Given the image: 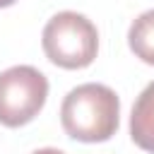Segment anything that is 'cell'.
<instances>
[{"mask_svg":"<svg viewBox=\"0 0 154 154\" xmlns=\"http://www.w3.org/2000/svg\"><path fill=\"white\" fill-rule=\"evenodd\" d=\"M31 154H65V152H60V149H55V147H43V149H36V152H31Z\"/></svg>","mask_w":154,"mask_h":154,"instance_id":"obj_6","label":"cell"},{"mask_svg":"<svg viewBox=\"0 0 154 154\" xmlns=\"http://www.w3.org/2000/svg\"><path fill=\"white\" fill-rule=\"evenodd\" d=\"M128 46L147 65H154V10L142 12L128 29Z\"/></svg>","mask_w":154,"mask_h":154,"instance_id":"obj_5","label":"cell"},{"mask_svg":"<svg viewBox=\"0 0 154 154\" xmlns=\"http://www.w3.org/2000/svg\"><path fill=\"white\" fill-rule=\"evenodd\" d=\"M48 99V79L34 65H14L0 72V125L31 123Z\"/></svg>","mask_w":154,"mask_h":154,"instance_id":"obj_3","label":"cell"},{"mask_svg":"<svg viewBox=\"0 0 154 154\" xmlns=\"http://www.w3.org/2000/svg\"><path fill=\"white\" fill-rule=\"evenodd\" d=\"M17 0H0V7H10V5H14Z\"/></svg>","mask_w":154,"mask_h":154,"instance_id":"obj_7","label":"cell"},{"mask_svg":"<svg viewBox=\"0 0 154 154\" xmlns=\"http://www.w3.org/2000/svg\"><path fill=\"white\" fill-rule=\"evenodd\" d=\"M130 137L140 149L154 154V82H149L135 99L130 113Z\"/></svg>","mask_w":154,"mask_h":154,"instance_id":"obj_4","label":"cell"},{"mask_svg":"<svg viewBox=\"0 0 154 154\" xmlns=\"http://www.w3.org/2000/svg\"><path fill=\"white\" fill-rule=\"evenodd\" d=\"M60 123L67 137L77 142H106L118 130L120 99L106 84H79L65 94L60 103Z\"/></svg>","mask_w":154,"mask_h":154,"instance_id":"obj_1","label":"cell"},{"mask_svg":"<svg viewBox=\"0 0 154 154\" xmlns=\"http://www.w3.org/2000/svg\"><path fill=\"white\" fill-rule=\"evenodd\" d=\"M41 46L53 65L63 70H82L89 67L99 53V31L89 17L65 10L46 22Z\"/></svg>","mask_w":154,"mask_h":154,"instance_id":"obj_2","label":"cell"}]
</instances>
